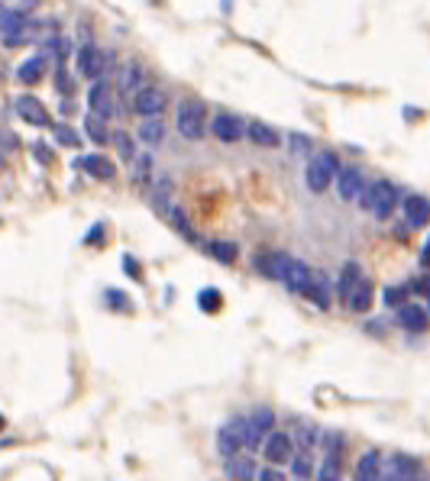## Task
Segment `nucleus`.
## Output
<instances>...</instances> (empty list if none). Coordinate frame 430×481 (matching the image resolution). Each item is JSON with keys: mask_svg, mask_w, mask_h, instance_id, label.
<instances>
[{"mask_svg": "<svg viewBox=\"0 0 430 481\" xmlns=\"http://www.w3.org/2000/svg\"><path fill=\"white\" fill-rule=\"evenodd\" d=\"M85 133L91 142H98V146H107L110 142V130H107V120L98 117V113H88L85 117Z\"/></svg>", "mask_w": 430, "mask_h": 481, "instance_id": "obj_28", "label": "nucleus"}, {"mask_svg": "<svg viewBox=\"0 0 430 481\" xmlns=\"http://www.w3.org/2000/svg\"><path fill=\"white\" fill-rule=\"evenodd\" d=\"M246 443H249V417H233L217 430V453L224 455V459L226 455L243 453Z\"/></svg>", "mask_w": 430, "mask_h": 481, "instance_id": "obj_3", "label": "nucleus"}, {"mask_svg": "<svg viewBox=\"0 0 430 481\" xmlns=\"http://www.w3.org/2000/svg\"><path fill=\"white\" fill-rule=\"evenodd\" d=\"M382 478V455L375 453H366L360 462H356V481H375Z\"/></svg>", "mask_w": 430, "mask_h": 481, "instance_id": "obj_27", "label": "nucleus"}, {"mask_svg": "<svg viewBox=\"0 0 430 481\" xmlns=\"http://www.w3.org/2000/svg\"><path fill=\"white\" fill-rule=\"evenodd\" d=\"M16 113H20V120H26L29 126H39V130H46V126H52V117L46 113L43 100L33 97V94H23V97H16Z\"/></svg>", "mask_w": 430, "mask_h": 481, "instance_id": "obj_13", "label": "nucleus"}, {"mask_svg": "<svg viewBox=\"0 0 430 481\" xmlns=\"http://www.w3.org/2000/svg\"><path fill=\"white\" fill-rule=\"evenodd\" d=\"M107 65H110V58H107L104 49H98V46H91V42H85L81 49H78V75L81 78H104Z\"/></svg>", "mask_w": 430, "mask_h": 481, "instance_id": "obj_6", "label": "nucleus"}, {"mask_svg": "<svg viewBox=\"0 0 430 481\" xmlns=\"http://www.w3.org/2000/svg\"><path fill=\"white\" fill-rule=\"evenodd\" d=\"M360 278H362L360 262H346L343 275H340V285H337V291H340V297H343V304H346V297H350V291L356 287V281H360Z\"/></svg>", "mask_w": 430, "mask_h": 481, "instance_id": "obj_29", "label": "nucleus"}, {"mask_svg": "<svg viewBox=\"0 0 430 481\" xmlns=\"http://www.w3.org/2000/svg\"><path fill=\"white\" fill-rule=\"evenodd\" d=\"M398 201H402V188L392 181H372V184L366 181V188H362V194H360V204L375 220H388V216L395 213Z\"/></svg>", "mask_w": 430, "mask_h": 481, "instance_id": "obj_1", "label": "nucleus"}, {"mask_svg": "<svg viewBox=\"0 0 430 481\" xmlns=\"http://www.w3.org/2000/svg\"><path fill=\"white\" fill-rule=\"evenodd\" d=\"M304 297H308L314 307L330 310V285H327L324 272H314V278H310V285H308V291H304Z\"/></svg>", "mask_w": 430, "mask_h": 481, "instance_id": "obj_21", "label": "nucleus"}, {"mask_svg": "<svg viewBox=\"0 0 430 481\" xmlns=\"http://www.w3.org/2000/svg\"><path fill=\"white\" fill-rule=\"evenodd\" d=\"M288 149H291V152H298V155H308V152H310V139H308L304 133H291Z\"/></svg>", "mask_w": 430, "mask_h": 481, "instance_id": "obj_39", "label": "nucleus"}, {"mask_svg": "<svg viewBox=\"0 0 430 481\" xmlns=\"http://www.w3.org/2000/svg\"><path fill=\"white\" fill-rule=\"evenodd\" d=\"M256 478H262V481H282L285 478V472H278V468H262V472H256Z\"/></svg>", "mask_w": 430, "mask_h": 481, "instance_id": "obj_44", "label": "nucleus"}, {"mask_svg": "<svg viewBox=\"0 0 430 481\" xmlns=\"http://www.w3.org/2000/svg\"><path fill=\"white\" fill-rule=\"evenodd\" d=\"M427 297H430V278H427Z\"/></svg>", "mask_w": 430, "mask_h": 481, "instance_id": "obj_49", "label": "nucleus"}, {"mask_svg": "<svg viewBox=\"0 0 430 481\" xmlns=\"http://www.w3.org/2000/svg\"><path fill=\"white\" fill-rule=\"evenodd\" d=\"M149 171H152V159H149V155L133 159V174H136V178H149Z\"/></svg>", "mask_w": 430, "mask_h": 481, "instance_id": "obj_41", "label": "nucleus"}, {"mask_svg": "<svg viewBox=\"0 0 430 481\" xmlns=\"http://www.w3.org/2000/svg\"><path fill=\"white\" fill-rule=\"evenodd\" d=\"M291 443L298 446V453L314 455V449L324 443V433L310 423V420H295V426H291Z\"/></svg>", "mask_w": 430, "mask_h": 481, "instance_id": "obj_14", "label": "nucleus"}, {"mask_svg": "<svg viewBox=\"0 0 430 481\" xmlns=\"http://www.w3.org/2000/svg\"><path fill=\"white\" fill-rule=\"evenodd\" d=\"M424 468L411 455H392V472H382V478H421Z\"/></svg>", "mask_w": 430, "mask_h": 481, "instance_id": "obj_22", "label": "nucleus"}, {"mask_svg": "<svg viewBox=\"0 0 430 481\" xmlns=\"http://www.w3.org/2000/svg\"><path fill=\"white\" fill-rule=\"evenodd\" d=\"M272 426H276V413L268 411V407H259V411L249 417V443H246L249 453L262 449V443H266V436L272 433Z\"/></svg>", "mask_w": 430, "mask_h": 481, "instance_id": "obj_11", "label": "nucleus"}, {"mask_svg": "<svg viewBox=\"0 0 430 481\" xmlns=\"http://www.w3.org/2000/svg\"><path fill=\"white\" fill-rule=\"evenodd\" d=\"M402 213L411 230H424L430 223V201L424 194H408L402 201Z\"/></svg>", "mask_w": 430, "mask_h": 481, "instance_id": "obj_12", "label": "nucleus"}, {"mask_svg": "<svg viewBox=\"0 0 430 481\" xmlns=\"http://www.w3.org/2000/svg\"><path fill=\"white\" fill-rule=\"evenodd\" d=\"M140 142H146L149 149H155V146H162V139H165V123L159 117H146V123L140 126V136H136Z\"/></svg>", "mask_w": 430, "mask_h": 481, "instance_id": "obj_26", "label": "nucleus"}, {"mask_svg": "<svg viewBox=\"0 0 430 481\" xmlns=\"http://www.w3.org/2000/svg\"><path fill=\"white\" fill-rule=\"evenodd\" d=\"M78 168H81L85 174H91V178H98V181H113V174H117V165L100 152L81 155V159H78Z\"/></svg>", "mask_w": 430, "mask_h": 481, "instance_id": "obj_16", "label": "nucleus"}, {"mask_svg": "<svg viewBox=\"0 0 430 481\" xmlns=\"http://www.w3.org/2000/svg\"><path fill=\"white\" fill-rule=\"evenodd\" d=\"M421 265L430 268V239H427V245H424V252H421Z\"/></svg>", "mask_w": 430, "mask_h": 481, "instance_id": "obj_47", "label": "nucleus"}, {"mask_svg": "<svg viewBox=\"0 0 430 481\" xmlns=\"http://www.w3.org/2000/svg\"><path fill=\"white\" fill-rule=\"evenodd\" d=\"M226 478H233V481L256 478V462L249 459V455H243V453L226 455Z\"/></svg>", "mask_w": 430, "mask_h": 481, "instance_id": "obj_24", "label": "nucleus"}, {"mask_svg": "<svg viewBox=\"0 0 430 481\" xmlns=\"http://www.w3.org/2000/svg\"><path fill=\"white\" fill-rule=\"evenodd\" d=\"M343 449H346V440L343 433H327L324 436V462L314 475L324 481H337L343 475Z\"/></svg>", "mask_w": 430, "mask_h": 481, "instance_id": "obj_5", "label": "nucleus"}, {"mask_svg": "<svg viewBox=\"0 0 430 481\" xmlns=\"http://www.w3.org/2000/svg\"><path fill=\"white\" fill-rule=\"evenodd\" d=\"M291 478H314V459H310V453L291 455Z\"/></svg>", "mask_w": 430, "mask_h": 481, "instance_id": "obj_32", "label": "nucleus"}, {"mask_svg": "<svg viewBox=\"0 0 430 481\" xmlns=\"http://www.w3.org/2000/svg\"><path fill=\"white\" fill-rule=\"evenodd\" d=\"M56 139L62 142V146H71V149L81 146V139H78L75 130H68V126H58V130H56Z\"/></svg>", "mask_w": 430, "mask_h": 481, "instance_id": "obj_40", "label": "nucleus"}, {"mask_svg": "<svg viewBox=\"0 0 430 481\" xmlns=\"http://www.w3.org/2000/svg\"><path fill=\"white\" fill-rule=\"evenodd\" d=\"M169 220H172V223H175L178 230H182L188 239H194V230H191V226H188V220H184V213H182V210H178V207H169Z\"/></svg>", "mask_w": 430, "mask_h": 481, "instance_id": "obj_38", "label": "nucleus"}, {"mask_svg": "<svg viewBox=\"0 0 430 481\" xmlns=\"http://www.w3.org/2000/svg\"><path fill=\"white\" fill-rule=\"evenodd\" d=\"M207 252L217 258L220 265H233V262L240 258V249H236V243H211V245H207Z\"/></svg>", "mask_w": 430, "mask_h": 481, "instance_id": "obj_31", "label": "nucleus"}, {"mask_svg": "<svg viewBox=\"0 0 430 481\" xmlns=\"http://www.w3.org/2000/svg\"><path fill=\"white\" fill-rule=\"evenodd\" d=\"M398 327L408 329V333H427L430 327V314L424 307H417V304H402L398 307Z\"/></svg>", "mask_w": 430, "mask_h": 481, "instance_id": "obj_17", "label": "nucleus"}, {"mask_svg": "<svg viewBox=\"0 0 430 481\" xmlns=\"http://www.w3.org/2000/svg\"><path fill=\"white\" fill-rule=\"evenodd\" d=\"M43 52L49 58H56L58 65L65 62V58H68V52H71V46H68V39H62V36H49V39L43 42Z\"/></svg>", "mask_w": 430, "mask_h": 481, "instance_id": "obj_30", "label": "nucleus"}, {"mask_svg": "<svg viewBox=\"0 0 430 481\" xmlns=\"http://www.w3.org/2000/svg\"><path fill=\"white\" fill-rule=\"evenodd\" d=\"M110 139L117 142V149H120L123 162H133V159H136V146H133V136H130V133H123V130H117V133H113Z\"/></svg>", "mask_w": 430, "mask_h": 481, "instance_id": "obj_36", "label": "nucleus"}, {"mask_svg": "<svg viewBox=\"0 0 430 481\" xmlns=\"http://www.w3.org/2000/svg\"><path fill=\"white\" fill-rule=\"evenodd\" d=\"M104 300H107V307H113V310H120V314H130V297L123 291H117V287H107L104 291Z\"/></svg>", "mask_w": 430, "mask_h": 481, "instance_id": "obj_35", "label": "nucleus"}, {"mask_svg": "<svg viewBox=\"0 0 430 481\" xmlns=\"http://www.w3.org/2000/svg\"><path fill=\"white\" fill-rule=\"evenodd\" d=\"M285 265H288V255H285V252H259V255H256V272L268 281H282Z\"/></svg>", "mask_w": 430, "mask_h": 481, "instance_id": "obj_18", "label": "nucleus"}, {"mask_svg": "<svg viewBox=\"0 0 430 481\" xmlns=\"http://www.w3.org/2000/svg\"><path fill=\"white\" fill-rule=\"evenodd\" d=\"M46 71H49V56H46V52H36L33 58H26V62L16 68V78H20V84H39L46 78Z\"/></svg>", "mask_w": 430, "mask_h": 481, "instance_id": "obj_20", "label": "nucleus"}, {"mask_svg": "<svg viewBox=\"0 0 430 481\" xmlns=\"http://www.w3.org/2000/svg\"><path fill=\"white\" fill-rule=\"evenodd\" d=\"M165 104H169V97H165L159 88H140V91L133 94V113L136 117H162Z\"/></svg>", "mask_w": 430, "mask_h": 481, "instance_id": "obj_8", "label": "nucleus"}, {"mask_svg": "<svg viewBox=\"0 0 430 481\" xmlns=\"http://www.w3.org/2000/svg\"><path fill=\"white\" fill-rule=\"evenodd\" d=\"M382 300H385L388 307H402L404 300H408V287H385V294H382Z\"/></svg>", "mask_w": 430, "mask_h": 481, "instance_id": "obj_37", "label": "nucleus"}, {"mask_svg": "<svg viewBox=\"0 0 430 481\" xmlns=\"http://www.w3.org/2000/svg\"><path fill=\"white\" fill-rule=\"evenodd\" d=\"M123 272H127L133 281H142V268L136 265V258H133V255H123Z\"/></svg>", "mask_w": 430, "mask_h": 481, "instance_id": "obj_42", "label": "nucleus"}, {"mask_svg": "<svg viewBox=\"0 0 430 481\" xmlns=\"http://www.w3.org/2000/svg\"><path fill=\"white\" fill-rule=\"evenodd\" d=\"M142 84V71L140 65H127V68L120 71V91H136Z\"/></svg>", "mask_w": 430, "mask_h": 481, "instance_id": "obj_34", "label": "nucleus"}, {"mask_svg": "<svg viewBox=\"0 0 430 481\" xmlns=\"http://www.w3.org/2000/svg\"><path fill=\"white\" fill-rule=\"evenodd\" d=\"M362 188H366V178L360 168H340L337 171V191L343 201H360Z\"/></svg>", "mask_w": 430, "mask_h": 481, "instance_id": "obj_15", "label": "nucleus"}, {"mask_svg": "<svg viewBox=\"0 0 430 481\" xmlns=\"http://www.w3.org/2000/svg\"><path fill=\"white\" fill-rule=\"evenodd\" d=\"M100 236H104V223H98V226H91V233L85 236V243H91V245H98L100 243Z\"/></svg>", "mask_w": 430, "mask_h": 481, "instance_id": "obj_45", "label": "nucleus"}, {"mask_svg": "<svg viewBox=\"0 0 430 481\" xmlns=\"http://www.w3.org/2000/svg\"><path fill=\"white\" fill-rule=\"evenodd\" d=\"M33 152H36V155H39V159H43V165H49V162H52L49 149H46V146H39V142H36V146H33Z\"/></svg>", "mask_w": 430, "mask_h": 481, "instance_id": "obj_46", "label": "nucleus"}, {"mask_svg": "<svg viewBox=\"0 0 430 481\" xmlns=\"http://www.w3.org/2000/svg\"><path fill=\"white\" fill-rule=\"evenodd\" d=\"M56 88H58V94H71V78L65 75L62 65H58V75H56Z\"/></svg>", "mask_w": 430, "mask_h": 481, "instance_id": "obj_43", "label": "nucleus"}, {"mask_svg": "<svg viewBox=\"0 0 430 481\" xmlns=\"http://www.w3.org/2000/svg\"><path fill=\"white\" fill-rule=\"evenodd\" d=\"M198 307L204 310V314H217V310L224 307V297H220L217 287H204V291L198 294Z\"/></svg>", "mask_w": 430, "mask_h": 481, "instance_id": "obj_33", "label": "nucleus"}, {"mask_svg": "<svg viewBox=\"0 0 430 481\" xmlns=\"http://www.w3.org/2000/svg\"><path fill=\"white\" fill-rule=\"evenodd\" d=\"M262 453H266L268 465H282V462H291V455H295V443H291L288 433H268L266 443H262Z\"/></svg>", "mask_w": 430, "mask_h": 481, "instance_id": "obj_10", "label": "nucleus"}, {"mask_svg": "<svg viewBox=\"0 0 430 481\" xmlns=\"http://www.w3.org/2000/svg\"><path fill=\"white\" fill-rule=\"evenodd\" d=\"M88 107H91V113H98V117H104V120L117 113V100H113L110 84H107L104 78H94L91 91H88Z\"/></svg>", "mask_w": 430, "mask_h": 481, "instance_id": "obj_9", "label": "nucleus"}, {"mask_svg": "<svg viewBox=\"0 0 430 481\" xmlns=\"http://www.w3.org/2000/svg\"><path fill=\"white\" fill-rule=\"evenodd\" d=\"M346 304H350V310H356V314H366V310H372V281H369V278L356 281V287L350 291Z\"/></svg>", "mask_w": 430, "mask_h": 481, "instance_id": "obj_23", "label": "nucleus"}, {"mask_svg": "<svg viewBox=\"0 0 430 481\" xmlns=\"http://www.w3.org/2000/svg\"><path fill=\"white\" fill-rule=\"evenodd\" d=\"M337 171H340V162H337V155L333 152L310 155V162H308V188L314 191V194H324V191L333 184Z\"/></svg>", "mask_w": 430, "mask_h": 481, "instance_id": "obj_4", "label": "nucleus"}, {"mask_svg": "<svg viewBox=\"0 0 430 481\" xmlns=\"http://www.w3.org/2000/svg\"><path fill=\"white\" fill-rule=\"evenodd\" d=\"M175 126H178V133H182V139H188V142L204 139V133H207L204 104H201V100H182V104H178Z\"/></svg>", "mask_w": 430, "mask_h": 481, "instance_id": "obj_2", "label": "nucleus"}, {"mask_svg": "<svg viewBox=\"0 0 430 481\" xmlns=\"http://www.w3.org/2000/svg\"><path fill=\"white\" fill-rule=\"evenodd\" d=\"M4 423H7V420H4V413H0V430H4Z\"/></svg>", "mask_w": 430, "mask_h": 481, "instance_id": "obj_48", "label": "nucleus"}, {"mask_svg": "<svg viewBox=\"0 0 430 481\" xmlns=\"http://www.w3.org/2000/svg\"><path fill=\"white\" fill-rule=\"evenodd\" d=\"M246 136L256 142V146H268V149H276V146H282V136L272 130V126H266V123H246Z\"/></svg>", "mask_w": 430, "mask_h": 481, "instance_id": "obj_25", "label": "nucleus"}, {"mask_svg": "<svg viewBox=\"0 0 430 481\" xmlns=\"http://www.w3.org/2000/svg\"><path fill=\"white\" fill-rule=\"evenodd\" d=\"M310 278H314V272H310L304 262H298V258H288L285 275H282V281L288 285V291H295V294H301V297H304V291H308Z\"/></svg>", "mask_w": 430, "mask_h": 481, "instance_id": "obj_19", "label": "nucleus"}, {"mask_svg": "<svg viewBox=\"0 0 430 481\" xmlns=\"http://www.w3.org/2000/svg\"><path fill=\"white\" fill-rule=\"evenodd\" d=\"M211 133L217 136L220 142H240L243 136H246V123H243V117L224 110V113H217V117L211 120Z\"/></svg>", "mask_w": 430, "mask_h": 481, "instance_id": "obj_7", "label": "nucleus"}]
</instances>
